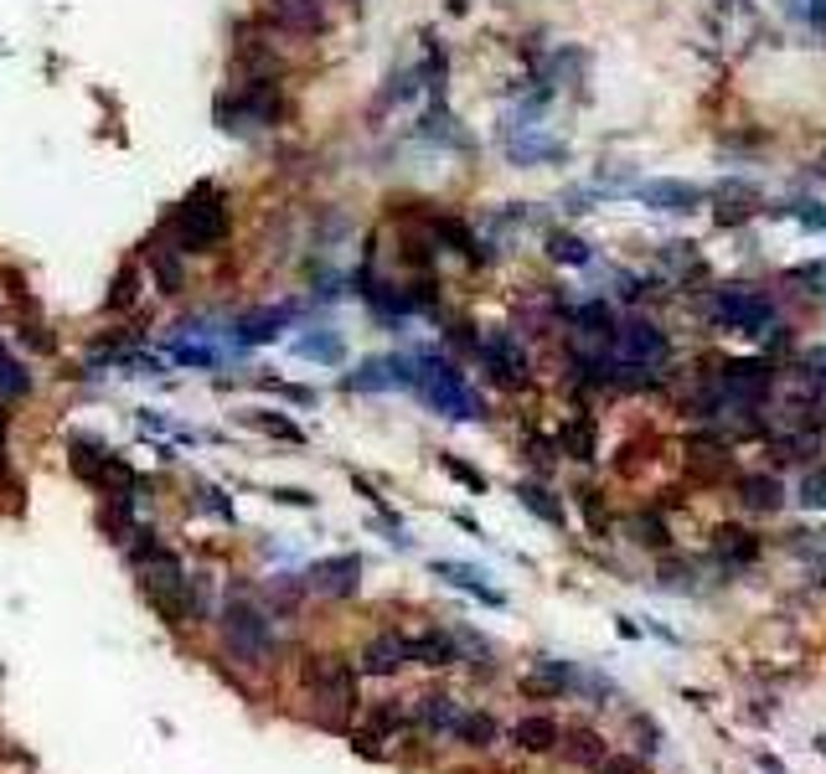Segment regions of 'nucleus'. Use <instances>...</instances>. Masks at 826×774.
Wrapping results in <instances>:
<instances>
[{"label":"nucleus","mask_w":826,"mask_h":774,"mask_svg":"<svg viewBox=\"0 0 826 774\" xmlns=\"http://www.w3.org/2000/svg\"><path fill=\"white\" fill-rule=\"evenodd\" d=\"M222 630V651L233 656V666H249V672H269L279 661V609L258 605L249 589L228 594V605L218 615Z\"/></svg>","instance_id":"nucleus-1"},{"label":"nucleus","mask_w":826,"mask_h":774,"mask_svg":"<svg viewBox=\"0 0 826 774\" xmlns=\"http://www.w3.org/2000/svg\"><path fill=\"white\" fill-rule=\"evenodd\" d=\"M140 594L151 599V609L170 630H181L191 624L197 615H207V599H202V578L197 573H186V563L170 548H155L151 557H140Z\"/></svg>","instance_id":"nucleus-2"},{"label":"nucleus","mask_w":826,"mask_h":774,"mask_svg":"<svg viewBox=\"0 0 826 774\" xmlns=\"http://www.w3.org/2000/svg\"><path fill=\"white\" fill-rule=\"evenodd\" d=\"M356 666L337 651H310L300 656V692L316 703V723L321 728H346L356 718V703H362V692H356Z\"/></svg>","instance_id":"nucleus-3"},{"label":"nucleus","mask_w":826,"mask_h":774,"mask_svg":"<svg viewBox=\"0 0 826 774\" xmlns=\"http://www.w3.org/2000/svg\"><path fill=\"white\" fill-rule=\"evenodd\" d=\"M414 362H419V383H414V392H419V398L434 408V413H444V419H460V423L486 419V398H481V392L465 383V372H460L450 356L419 352Z\"/></svg>","instance_id":"nucleus-4"},{"label":"nucleus","mask_w":826,"mask_h":774,"mask_svg":"<svg viewBox=\"0 0 826 774\" xmlns=\"http://www.w3.org/2000/svg\"><path fill=\"white\" fill-rule=\"evenodd\" d=\"M233 218H228V202H222L218 186H202V191H191L181 207H176V218L166 222V233L176 237V253H212L228 237Z\"/></svg>","instance_id":"nucleus-5"},{"label":"nucleus","mask_w":826,"mask_h":774,"mask_svg":"<svg viewBox=\"0 0 826 774\" xmlns=\"http://www.w3.org/2000/svg\"><path fill=\"white\" fill-rule=\"evenodd\" d=\"M708 316L724 325V331H739V336H764L775 331V300L759 295V289H744V285H728V289H713L708 300Z\"/></svg>","instance_id":"nucleus-6"},{"label":"nucleus","mask_w":826,"mask_h":774,"mask_svg":"<svg viewBox=\"0 0 826 774\" xmlns=\"http://www.w3.org/2000/svg\"><path fill=\"white\" fill-rule=\"evenodd\" d=\"M609 341H615V362L620 367H661L667 352H672L667 331L651 325V320H625V325L609 331Z\"/></svg>","instance_id":"nucleus-7"},{"label":"nucleus","mask_w":826,"mask_h":774,"mask_svg":"<svg viewBox=\"0 0 826 774\" xmlns=\"http://www.w3.org/2000/svg\"><path fill=\"white\" fill-rule=\"evenodd\" d=\"M300 320V305H264V310H249V316H233L228 320V346L243 352V346H269L279 341Z\"/></svg>","instance_id":"nucleus-8"},{"label":"nucleus","mask_w":826,"mask_h":774,"mask_svg":"<svg viewBox=\"0 0 826 774\" xmlns=\"http://www.w3.org/2000/svg\"><path fill=\"white\" fill-rule=\"evenodd\" d=\"M414 383H419V362L408 352L367 356V362H356V372H346V387H352V392H388V387L414 392Z\"/></svg>","instance_id":"nucleus-9"},{"label":"nucleus","mask_w":826,"mask_h":774,"mask_svg":"<svg viewBox=\"0 0 826 774\" xmlns=\"http://www.w3.org/2000/svg\"><path fill=\"white\" fill-rule=\"evenodd\" d=\"M305 594H316V599H352L362 589V557L356 553H331L321 563H310L305 568Z\"/></svg>","instance_id":"nucleus-10"},{"label":"nucleus","mask_w":826,"mask_h":774,"mask_svg":"<svg viewBox=\"0 0 826 774\" xmlns=\"http://www.w3.org/2000/svg\"><path fill=\"white\" fill-rule=\"evenodd\" d=\"M356 676H377V682H388L408 666V635L404 630H377L372 640H362V651H356Z\"/></svg>","instance_id":"nucleus-11"},{"label":"nucleus","mask_w":826,"mask_h":774,"mask_svg":"<svg viewBox=\"0 0 826 774\" xmlns=\"http://www.w3.org/2000/svg\"><path fill=\"white\" fill-rule=\"evenodd\" d=\"M475 352H481V362H486L491 377H496V383H506V387H522L527 372H532V362H527V352H522V341L506 336V331H491V336H481V341H475Z\"/></svg>","instance_id":"nucleus-12"},{"label":"nucleus","mask_w":826,"mask_h":774,"mask_svg":"<svg viewBox=\"0 0 826 774\" xmlns=\"http://www.w3.org/2000/svg\"><path fill=\"white\" fill-rule=\"evenodd\" d=\"M636 197H641L651 212H672V218H687L697 207L708 202V191L692 181H676V176H661V181H641L636 186Z\"/></svg>","instance_id":"nucleus-13"},{"label":"nucleus","mask_w":826,"mask_h":774,"mask_svg":"<svg viewBox=\"0 0 826 774\" xmlns=\"http://www.w3.org/2000/svg\"><path fill=\"white\" fill-rule=\"evenodd\" d=\"M408 666H429V672L460 666L455 630H439V624H423V630H414V635H408Z\"/></svg>","instance_id":"nucleus-14"},{"label":"nucleus","mask_w":826,"mask_h":774,"mask_svg":"<svg viewBox=\"0 0 826 774\" xmlns=\"http://www.w3.org/2000/svg\"><path fill=\"white\" fill-rule=\"evenodd\" d=\"M579 682H584V666L558 661V656H542L538 666H532V676L522 682V692H532V697H574Z\"/></svg>","instance_id":"nucleus-15"},{"label":"nucleus","mask_w":826,"mask_h":774,"mask_svg":"<svg viewBox=\"0 0 826 774\" xmlns=\"http://www.w3.org/2000/svg\"><path fill=\"white\" fill-rule=\"evenodd\" d=\"M429 573H434V578H444V584H455V589L475 594L481 605L506 609V594L496 589V584H486V573L471 568V563H455V557H434V563H429Z\"/></svg>","instance_id":"nucleus-16"},{"label":"nucleus","mask_w":826,"mask_h":774,"mask_svg":"<svg viewBox=\"0 0 826 774\" xmlns=\"http://www.w3.org/2000/svg\"><path fill=\"white\" fill-rule=\"evenodd\" d=\"M455 718H460V697H450V692H419L408 703V723L423 728V733H444L450 739Z\"/></svg>","instance_id":"nucleus-17"},{"label":"nucleus","mask_w":826,"mask_h":774,"mask_svg":"<svg viewBox=\"0 0 826 774\" xmlns=\"http://www.w3.org/2000/svg\"><path fill=\"white\" fill-rule=\"evenodd\" d=\"M506 161L511 166H548V161H569V145L553 135H538V124H522V135L506 140Z\"/></svg>","instance_id":"nucleus-18"},{"label":"nucleus","mask_w":826,"mask_h":774,"mask_svg":"<svg viewBox=\"0 0 826 774\" xmlns=\"http://www.w3.org/2000/svg\"><path fill=\"white\" fill-rule=\"evenodd\" d=\"M408 707H398L393 697H383V703H372L367 712H362V733H367L372 743H398L408 733Z\"/></svg>","instance_id":"nucleus-19"},{"label":"nucleus","mask_w":826,"mask_h":774,"mask_svg":"<svg viewBox=\"0 0 826 774\" xmlns=\"http://www.w3.org/2000/svg\"><path fill=\"white\" fill-rule=\"evenodd\" d=\"M295 356H300V362H316V367H341L346 341H341L331 325H310V331L295 336Z\"/></svg>","instance_id":"nucleus-20"},{"label":"nucleus","mask_w":826,"mask_h":774,"mask_svg":"<svg viewBox=\"0 0 826 774\" xmlns=\"http://www.w3.org/2000/svg\"><path fill=\"white\" fill-rule=\"evenodd\" d=\"M450 739L465 743V749H496V739H502V723L491 718V712H481V707H460L455 728H450Z\"/></svg>","instance_id":"nucleus-21"},{"label":"nucleus","mask_w":826,"mask_h":774,"mask_svg":"<svg viewBox=\"0 0 826 774\" xmlns=\"http://www.w3.org/2000/svg\"><path fill=\"white\" fill-rule=\"evenodd\" d=\"M558 733H563V728H558L553 718H542V712H527V718H517V728H511V743H517L522 754H553V749H558Z\"/></svg>","instance_id":"nucleus-22"},{"label":"nucleus","mask_w":826,"mask_h":774,"mask_svg":"<svg viewBox=\"0 0 826 774\" xmlns=\"http://www.w3.org/2000/svg\"><path fill=\"white\" fill-rule=\"evenodd\" d=\"M32 392V372H26V362H21L5 341H0V408L5 403H21Z\"/></svg>","instance_id":"nucleus-23"},{"label":"nucleus","mask_w":826,"mask_h":774,"mask_svg":"<svg viewBox=\"0 0 826 774\" xmlns=\"http://www.w3.org/2000/svg\"><path fill=\"white\" fill-rule=\"evenodd\" d=\"M558 749H563V759H574V764H584V770H594V764L609 754L605 739H599L594 728H569V733H558Z\"/></svg>","instance_id":"nucleus-24"},{"label":"nucleus","mask_w":826,"mask_h":774,"mask_svg":"<svg viewBox=\"0 0 826 774\" xmlns=\"http://www.w3.org/2000/svg\"><path fill=\"white\" fill-rule=\"evenodd\" d=\"M517 501H522L532 517H542L548 527H563V522H569V517H563V506L553 501V490H548V486H532V480H522V486H517Z\"/></svg>","instance_id":"nucleus-25"},{"label":"nucleus","mask_w":826,"mask_h":774,"mask_svg":"<svg viewBox=\"0 0 826 774\" xmlns=\"http://www.w3.org/2000/svg\"><path fill=\"white\" fill-rule=\"evenodd\" d=\"M243 419H249L253 429H264L269 439H285V444H305V429H300V423H289L285 413H274V408H249Z\"/></svg>","instance_id":"nucleus-26"},{"label":"nucleus","mask_w":826,"mask_h":774,"mask_svg":"<svg viewBox=\"0 0 826 774\" xmlns=\"http://www.w3.org/2000/svg\"><path fill=\"white\" fill-rule=\"evenodd\" d=\"M548 253H553L558 264H590V243L574 233H553L548 237Z\"/></svg>","instance_id":"nucleus-27"},{"label":"nucleus","mask_w":826,"mask_h":774,"mask_svg":"<svg viewBox=\"0 0 826 774\" xmlns=\"http://www.w3.org/2000/svg\"><path fill=\"white\" fill-rule=\"evenodd\" d=\"M785 218H795L801 228H811V233H826V202H791V207H780Z\"/></svg>","instance_id":"nucleus-28"},{"label":"nucleus","mask_w":826,"mask_h":774,"mask_svg":"<svg viewBox=\"0 0 826 774\" xmlns=\"http://www.w3.org/2000/svg\"><path fill=\"white\" fill-rule=\"evenodd\" d=\"M744 501L755 506V511H770V506H780V486L764 480V475H759V480H744Z\"/></svg>","instance_id":"nucleus-29"},{"label":"nucleus","mask_w":826,"mask_h":774,"mask_svg":"<svg viewBox=\"0 0 826 774\" xmlns=\"http://www.w3.org/2000/svg\"><path fill=\"white\" fill-rule=\"evenodd\" d=\"M594 774H646V759L641 754H605L594 764Z\"/></svg>","instance_id":"nucleus-30"},{"label":"nucleus","mask_w":826,"mask_h":774,"mask_svg":"<svg viewBox=\"0 0 826 774\" xmlns=\"http://www.w3.org/2000/svg\"><path fill=\"white\" fill-rule=\"evenodd\" d=\"M439 465H444V471L455 475L460 486H471L475 496H481V490H486V475H481V471H471V465H465V460H455V455H439Z\"/></svg>","instance_id":"nucleus-31"},{"label":"nucleus","mask_w":826,"mask_h":774,"mask_svg":"<svg viewBox=\"0 0 826 774\" xmlns=\"http://www.w3.org/2000/svg\"><path fill=\"white\" fill-rule=\"evenodd\" d=\"M372 527H377V532H383V538H388V542H398V548H414V538H408V527L398 522L393 511H377V517H372Z\"/></svg>","instance_id":"nucleus-32"},{"label":"nucleus","mask_w":826,"mask_h":774,"mask_svg":"<svg viewBox=\"0 0 826 774\" xmlns=\"http://www.w3.org/2000/svg\"><path fill=\"white\" fill-rule=\"evenodd\" d=\"M795 279H801V285H811V289H816V295H822V300H826V258H811V264H795Z\"/></svg>","instance_id":"nucleus-33"},{"label":"nucleus","mask_w":826,"mask_h":774,"mask_svg":"<svg viewBox=\"0 0 826 774\" xmlns=\"http://www.w3.org/2000/svg\"><path fill=\"white\" fill-rule=\"evenodd\" d=\"M801 501L811 506V511H826V471H811L806 486H801Z\"/></svg>","instance_id":"nucleus-34"},{"label":"nucleus","mask_w":826,"mask_h":774,"mask_svg":"<svg viewBox=\"0 0 826 774\" xmlns=\"http://www.w3.org/2000/svg\"><path fill=\"white\" fill-rule=\"evenodd\" d=\"M202 511H212V517H222V522H238V511H233V501H222V490L218 486H202Z\"/></svg>","instance_id":"nucleus-35"},{"label":"nucleus","mask_w":826,"mask_h":774,"mask_svg":"<svg viewBox=\"0 0 826 774\" xmlns=\"http://www.w3.org/2000/svg\"><path fill=\"white\" fill-rule=\"evenodd\" d=\"M269 501H285V506H316V496H310V490H300V486H274V490H269Z\"/></svg>","instance_id":"nucleus-36"},{"label":"nucleus","mask_w":826,"mask_h":774,"mask_svg":"<svg viewBox=\"0 0 826 774\" xmlns=\"http://www.w3.org/2000/svg\"><path fill=\"white\" fill-rule=\"evenodd\" d=\"M135 300V269H124L114 279V295H109V305H130Z\"/></svg>","instance_id":"nucleus-37"},{"label":"nucleus","mask_w":826,"mask_h":774,"mask_svg":"<svg viewBox=\"0 0 826 774\" xmlns=\"http://www.w3.org/2000/svg\"><path fill=\"white\" fill-rule=\"evenodd\" d=\"M636 739H641V754H657L661 749V733L651 728V718H636Z\"/></svg>","instance_id":"nucleus-38"},{"label":"nucleus","mask_w":826,"mask_h":774,"mask_svg":"<svg viewBox=\"0 0 826 774\" xmlns=\"http://www.w3.org/2000/svg\"><path fill=\"white\" fill-rule=\"evenodd\" d=\"M816 26L826 32V0H816Z\"/></svg>","instance_id":"nucleus-39"}]
</instances>
